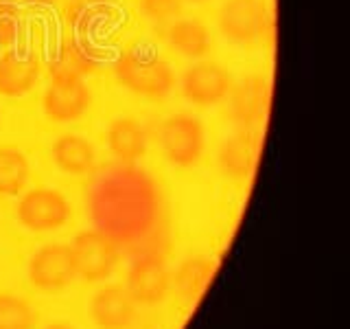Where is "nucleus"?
Masks as SVG:
<instances>
[{
	"label": "nucleus",
	"instance_id": "423d86ee",
	"mask_svg": "<svg viewBox=\"0 0 350 329\" xmlns=\"http://www.w3.org/2000/svg\"><path fill=\"white\" fill-rule=\"evenodd\" d=\"M90 106V90L79 73L59 71L44 95V112L53 121H72Z\"/></svg>",
	"mask_w": 350,
	"mask_h": 329
},
{
	"label": "nucleus",
	"instance_id": "f03ea898",
	"mask_svg": "<svg viewBox=\"0 0 350 329\" xmlns=\"http://www.w3.org/2000/svg\"><path fill=\"white\" fill-rule=\"evenodd\" d=\"M72 259L77 274L88 283H101L118 263L116 241L103 230H83L72 241Z\"/></svg>",
	"mask_w": 350,
	"mask_h": 329
},
{
	"label": "nucleus",
	"instance_id": "2eb2a0df",
	"mask_svg": "<svg viewBox=\"0 0 350 329\" xmlns=\"http://www.w3.org/2000/svg\"><path fill=\"white\" fill-rule=\"evenodd\" d=\"M38 82V64L7 53L0 60V93L5 97H20Z\"/></svg>",
	"mask_w": 350,
	"mask_h": 329
},
{
	"label": "nucleus",
	"instance_id": "1a4fd4ad",
	"mask_svg": "<svg viewBox=\"0 0 350 329\" xmlns=\"http://www.w3.org/2000/svg\"><path fill=\"white\" fill-rule=\"evenodd\" d=\"M173 274L160 259H140L127 274V292L136 305H158L167 299Z\"/></svg>",
	"mask_w": 350,
	"mask_h": 329
},
{
	"label": "nucleus",
	"instance_id": "5701e85b",
	"mask_svg": "<svg viewBox=\"0 0 350 329\" xmlns=\"http://www.w3.org/2000/svg\"><path fill=\"white\" fill-rule=\"evenodd\" d=\"M189 3H195V5H200V3H206V0H189Z\"/></svg>",
	"mask_w": 350,
	"mask_h": 329
},
{
	"label": "nucleus",
	"instance_id": "dca6fc26",
	"mask_svg": "<svg viewBox=\"0 0 350 329\" xmlns=\"http://www.w3.org/2000/svg\"><path fill=\"white\" fill-rule=\"evenodd\" d=\"M213 261L204 257H193L180 263V268L173 274V285L180 292L182 299H197L204 290L208 281L213 279Z\"/></svg>",
	"mask_w": 350,
	"mask_h": 329
},
{
	"label": "nucleus",
	"instance_id": "f8f14e48",
	"mask_svg": "<svg viewBox=\"0 0 350 329\" xmlns=\"http://www.w3.org/2000/svg\"><path fill=\"white\" fill-rule=\"evenodd\" d=\"M258 134L243 127L230 136L219 149V164L234 180H243L254 171L258 156Z\"/></svg>",
	"mask_w": 350,
	"mask_h": 329
},
{
	"label": "nucleus",
	"instance_id": "412c9836",
	"mask_svg": "<svg viewBox=\"0 0 350 329\" xmlns=\"http://www.w3.org/2000/svg\"><path fill=\"white\" fill-rule=\"evenodd\" d=\"M18 36V14L14 7L0 5V47H9Z\"/></svg>",
	"mask_w": 350,
	"mask_h": 329
},
{
	"label": "nucleus",
	"instance_id": "0eeeda50",
	"mask_svg": "<svg viewBox=\"0 0 350 329\" xmlns=\"http://www.w3.org/2000/svg\"><path fill=\"white\" fill-rule=\"evenodd\" d=\"M271 16L260 0H226L219 9V29L232 42L247 44L265 33Z\"/></svg>",
	"mask_w": 350,
	"mask_h": 329
},
{
	"label": "nucleus",
	"instance_id": "9d476101",
	"mask_svg": "<svg viewBox=\"0 0 350 329\" xmlns=\"http://www.w3.org/2000/svg\"><path fill=\"white\" fill-rule=\"evenodd\" d=\"M90 316L98 329H129L136 321V303L123 285H103L90 301Z\"/></svg>",
	"mask_w": 350,
	"mask_h": 329
},
{
	"label": "nucleus",
	"instance_id": "20e7f679",
	"mask_svg": "<svg viewBox=\"0 0 350 329\" xmlns=\"http://www.w3.org/2000/svg\"><path fill=\"white\" fill-rule=\"evenodd\" d=\"M70 217L68 200L55 189H33L18 202L20 224L33 233H49L64 226Z\"/></svg>",
	"mask_w": 350,
	"mask_h": 329
},
{
	"label": "nucleus",
	"instance_id": "aec40b11",
	"mask_svg": "<svg viewBox=\"0 0 350 329\" xmlns=\"http://www.w3.org/2000/svg\"><path fill=\"white\" fill-rule=\"evenodd\" d=\"M140 7L149 18L162 22L180 14L182 0H140Z\"/></svg>",
	"mask_w": 350,
	"mask_h": 329
},
{
	"label": "nucleus",
	"instance_id": "b1692460",
	"mask_svg": "<svg viewBox=\"0 0 350 329\" xmlns=\"http://www.w3.org/2000/svg\"><path fill=\"white\" fill-rule=\"evenodd\" d=\"M38 3H49V0H38Z\"/></svg>",
	"mask_w": 350,
	"mask_h": 329
},
{
	"label": "nucleus",
	"instance_id": "4468645a",
	"mask_svg": "<svg viewBox=\"0 0 350 329\" xmlns=\"http://www.w3.org/2000/svg\"><path fill=\"white\" fill-rule=\"evenodd\" d=\"M53 158L66 173H88L94 164V147L83 136L64 134L55 141Z\"/></svg>",
	"mask_w": 350,
	"mask_h": 329
},
{
	"label": "nucleus",
	"instance_id": "7ed1b4c3",
	"mask_svg": "<svg viewBox=\"0 0 350 329\" xmlns=\"http://www.w3.org/2000/svg\"><path fill=\"white\" fill-rule=\"evenodd\" d=\"M160 147L173 164L191 167L206 149V130L191 114H173L160 125Z\"/></svg>",
	"mask_w": 350,
	"mask_h": 329
},
{
	"label": "nucleus",
	"instance_id": "9b49d317",
	"mask_svg": "<svg viewBox=\"0 0 350 329\" xmlns=\"http://www.w3.org/2000/svg\"><path fill=\"white\" fill-rule=\"evenodd\" d=\"M230 93H232V106H230V110H232V119L237 123L247 130L258 125L262 117H265L269 103V84L265 77L252 75Z\"/></svg>",
	"mask_w": 350,
	"mask_h": 329
},
{
	"label": "nucleus",
	"instance_id": "ddd939ff",
	"mask_svg": "<svg viewBox=\"0 0 350 329\" xmlns=\"http://www.w3.org/2000/svg\"><path fill=\"white\" fill-rule=\"evenodd\" d=\"M107 145L114 156H118L125 162H134L142 158L147 149L145 130L136 119H118L109 125L107 132Z\"/></svg>",
	"mask_w": 350,
	"mask_h": 329
},
{
	"label": "nucleus",
	"instance_id": "a211bd4d",
	"mask_svg": "<svg viewBox=\"0 0 350 329\" xmlns=\"http://www.w3.org/2000/svg\"><path fill=\"white\" fill-rule=\"evenodd\" d=\"M29 162L18 149H0V195H18L27 186Z\"/></svg>",
	"mask_w": 350,
	"mask_h": 329
},
{
	"label": "nucleus",
	"instance_id": "6e6552de",
	"mask_svg": "<svg viewBox=\"0 0 350 329\" xmlns=\"http://www.w3.org/2000/svg\"><path fill=\"white\" fill-rule=\"evenodd\" d=\"M232 90V77L217 62H200L186 71L182 93L195 106H215Z\"/></svg>",
	"mask_w": 350,
	"mask_h": 329
},
{
	"label": "nucleus",
	"instance_id": "39448f33",
	"mask_svg": "<svg viewBox=\"0 0 350 329\" xmlns=\"http://www.w3.org/2000/svg\"><path fill=\"white\" fill-rule=\"evenodd\" d=\"M75 277L77 268L70 246H42L29 261V279L42 292H57L68 288Z\"/></svg>",
	"mask_w": 350,
	"mask_h": 329
},
{
	"label": "nucleus",
	"instance_id": "4be33fe9",
	"mask_svg": "<svg viewBox=\"0 0 350 329\" xmlns=\"http://www.w3.org/2000/svg\"><path fill=\"white\" fill-rule=\"evenodd\" d=\"M46 329H72L70 325H66V323H53V325H49Z\"/></svg>",
	"mask_w": 350,
	"mask_h": 329
},
{
	"label": "nucleus",
	"instance_id": "6ab92c4d",
	"mask_svg": "<svg viewBox=\"0 0 350 329\" xmlns=\"http://www.w3.org/2000/svg\"><path fill=\"white\" fill-rule=\"evenodd\" d=\"M33 310L18 294L0 292V329H31Z\"/></svg>",
	"mask_w": 350,
	"mask_h": 329
},
{
	"label": "nucleus",
	"instance_id": "f257e3e1",
	"mask_svg": "<svg viewBox=\"0 0 350 329\" xmlns=\"http://www.w3.org/2000/svg\"><path fill=\"white\" fill-rule=\"evenodd\" d=\"M116 75L127 90L145 97H164L175 86V73L167 62L134 53H125L120 58L116 64Z\"/></svg>",
	"mask_w": 350,
	"mask_h": 329
},
{
	"label": "nucleus",
	"instance_id": "f3484780",
	"mask_svg": "<svg viewBox=\"0 0 350 329\" xmlns=\"http://www.w3.org/2000/svg\"><path fill=\"white\" fill-rule=\"evenodd\" d=\"M169 40L186 58H204L211 51V33L197 20H175L169 27Z\"/></svg>",
	"mask_w": 350,
	"mask_h": 329
}]
</instances>
